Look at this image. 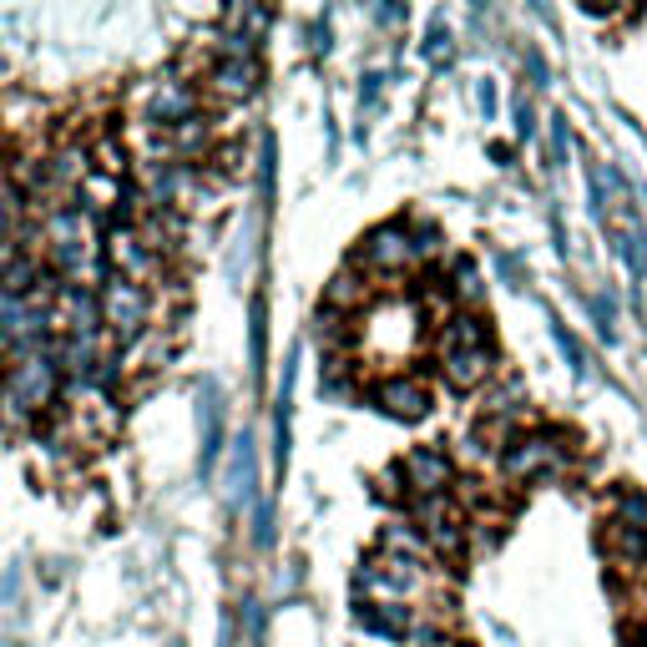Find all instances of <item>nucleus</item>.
<instances>
[{
    "instance_id": "39448f33",
    "label": "nucleus",
    "mask_w": 647,
    "mask_h": 647,
    "mask_svg": "<svg viewBox=\"0 0 647 647\" xmlns=\"http://www.w3.org/2000/svg\"><path fill=\"white\" fill-rule=\"evenodd\" d=\"M400 476H405L415 501H446L450 486H455V461L440 446H415V450H405Z\"/></svg>"
},
{
    "instance_id": "2f4dec72",
    "label": "nucleus",
    "mask_w": 647,
    "mask_h": 647,
    "mask_svg": "<svg viewBox=\"0 0 647 647\" xmlns=\"http://www.w3.org/2000/svg\"><path fill=\"white\" fill-rule=\"evenodd\" d=\"M0 355H5V344H0Z\"/></svg>"
},
{
    "instance_id": "bb28decb",
    "label": "nucleus",
    "mask_w": 647,
    "mask_h": 647,
    "mask_svg": "<svg viewBox=\"0 0 647 647\" xmlns=\"http://www.w3.org/2000/svg\"><path fill=\"white\" fill-rule=\"evenodd\" d=\"M516 132H521V137H531V132H536V117H531V106H527V102L516 106Z\"/></svg>"
},
{
    "instance_id": "1a4fd4ad",
    "label": "nucleus",
    "mask_w": 647,
    "mask_h": 647,
    "mask_svg": "<svg viewBox=\"0 0 647 647\" xmlns=\"http://www.w3.org/2000/svg\"><path fill=\"white\" fill-rule=\"evenodd\" d=\"M253 496H258V455H253V436L243 430L233 440V455H228V471H223V501L233 511H243V506H253Z\"/></svg>"
},
{
    "instance_id": "473e14b6",
    "label": "nucleus",
    "mask_w": 647,
    "mask_h": 647,
    "mask_svg": "<svg viewBox=\"0 0 647 647\" xmlns=\"http://www.w3.org/2000/svg\"><path fill=\"white\" fill-rule=\"evenodd\" d=\"M172 647H183V643H172Z\"/></svg>"
},
{
    "instance_id": "f8f14e48",
    "label": "nucleus",
    "mask_w": 647,
    "mask_h": 647,
    "mask_svg": "<svg viewBox=\"0 0 647 647\" xmlns=\"http://www.w3.org/2000/svg\"><path fill=\"white\" fill-rule=\"evenodd\" d=\"M258 81H264V71H258V61L253 56H218L208 67V86L223 102H243V96L258 92Z\"/></svg>"
},
{
    "instance_id": "a211bd4d",
    "label": "nucleus",
    "mask_w": 647,
    "mask_h": 647,
    "mask_svg": "<svg viewBox=\"0 0 647 647\" xmlns=\"http://www.w3.org/2000/svg\"><path fill=\"white\" fill-rule=\"evenodd\" d=\"M46 177H51L56 187H81L86 177H92V162H86V147H56L51 162H46Z\"/></svg>"
},
{
    "instance_id": "ddd939ff",
    "label": "nucleus",
    "mask_w": 647,
    "mask_h": 647,
    "mask_svg": "<svg viewBox=\"0 0 647 647\" xmlns=\"http://www.w3.org/2000/svg\"><path fill=\"white\" fill-rule=\"evenodd\" d=\"M193 117H198V92L187 81H158L152 86V102H147V122L152 127H183Z\"/></svg>"
},
{
    "instance_id": "f03ea898",
    "label": "nucleus",
    "mask_w": 647,
    "mask_h": 647,
    "mask_svg": "<svg viewBox=\"0 0 647 647\" xmlns=\"http://www.w3.org/2000/svg\"><path fill=\"white\" fill-rule=\"evenodd\" d=\"M46 253H51V268L61 274V284L92 289L86 278L102 268V243H96V233H92L86 208H56L51 218H46Z\"/></svg>"
},
{
    "instance_id": "4468645a",
    "label": "nucleus",
    "mask_w": 647,
    "mask_h": 647,
    "mask_svg": "<svg viewBox=\"0 0 647 647\" xmlns=\"http://www.w3.org/2000/svg\"><path fill=\"white\" fill-rule=\"evenodd\" d=\"M370 299H374V289H370V274H355V268H339V274L324 284V309L330 314H365L370 309Z\"/></svg>"
},
{
    "instance_id": "dca6fc26",
    "label": "nucleus",
    "mask_w": 647,
    "mask_h": 647,
    "mask_svg": "<svg viewBox=\"0 0 647 647\" xmlns=\"http://www.w3.org/2000/svg\"><path fill=\"white\" fill-rule=\"evenodd\" d=\"M355 622L365 633L384 637V643H405V637L415 633V617H409L400 602H365V608L355 612Z\"/></svg>"
},
{
    "instance_id": "2eb2a0df",
    "label": "nucleus",
    "mask_w": 647,
    "mask_h": 647,
    "mask_svg": "<svg viewBox=\"0 0 647 647\" xmlns=\"http://www.w3.org/2000/svg\"><path fill=\"white\" fill-rule=\"evenodd\" d=\"M450 349H490V319L476 309H455L450 319H440V355Z\"/></svg>"
},
{
    "instance_id": "20e7f679",
    "label": "nucleus",
    "mask_w": 647,
    "mask_h": 647,
    "mask_svg": "<svg viewBox=\"0 0 647 647\" xmlns=\"http://www.w3.org/2000/svg\"><path fill=\"white\" fill-rule=\"evenodd\" d=\"M501 471L511 481H546L562 471V430H531V436H511L501 446Z\"/></svg>"
},
{
    "instance_id": "c85d7f7f",
    "label": "nucleus",
    "mask_w": 647,
    "mask_h": 647,
    "mask_svg": "<svg viewBox=\"0 0 647 647\" xmlns=\"http://www.w3.org/2000/svg\"><path fill=\"white\" fill-rule=\"evenodd\" d=\"M15 243V233H11V208L0 203V249H11Z\"/></svg>"
},
{
    "instance_id": "7ed1b4c3",
    "label": "nucleus",
    "mask_w": 647,
    "mask_h": 647,
    "mask_svg": "<svg viewBox=\"0 0 647 647\" xmlns=\"http://www.w3.org/2000/svg\"><path fill=\"white\" fill-rule=\"evenodd\" d=\"M96 304H102V330L112 334V339H122V344H132L137 334L147 330V319H152V293H147V284L122 278V274L102 278Z\"/></svg>"
},
{
    "instance_id": "f3484780",
    "label": "nucleus",
    "mask_w": 647,
    "mask_h": 647,
    "mask_svg": "<svg viewBox=\"0 0 647 647\" xmlns=\"http://www.w3.org/2000/svg\"><path fill=\"white\" fill-rule=\"evenodd\" d=\"M218 450H223V395L218 384H203V471H212Z\"/></svg>"
},
{
    "instance_id": "7c9ffc66",
    "label": "nucleus",
    "mask_w": 647,
    "mask_h": 647,
    "mask_svg": "<svg viewBox=\"0 0 647 647\" xmlns=\"http://www.w3.org/2000/svg\"><path fill=\"white\" fill-rule=\"evenodd\" d=\"M481 112H486V122L496 117V86L490 81H481Z\"/></svg>"
},
{
    "instance_id": "6ab92c4d",
    "label": "nucleus",
    "mask_w": 647,
    "mask_h": 647,
    "mask_svg": "<svg viewBox=\"0 0 647 647\" xmlns=\"http://www.w3.org/2000/svg\"><path fill=\"white\" fill-rule=\"evenodd\" d=\"M249 359H253V380H264V359H268V299L253 293V314H249Z\"/></svg>"
},
{
    "instance_id": "f257e3e1",
    "label": "nucleus",
    "mask_w": 647,
    "mask_h": 647,
    "mask_svg": "<svg viewBox=\"0 0 647 647\" xmlns=\"http://www.w3.org/2000/svg\"><path fill=\"white\" fill-rule=\"evenodd\" d=\"M61 380L67 374H61V365L51 355H26L5 365V374H0V420L31 425L36 415H46L56 405V395H61Z\"/></svg>"
},
{
    "instance_id": "c756f323",
    "label": "nucleus",
    "mask_w": 647,
    "mask_h": 647,
    "mask_svg": "<svg viewBox=\"0 0 647 647\" xmlns=\"http://www.w3.org/2000/svg\"><path fill=\"white\" fill-rule=\"evenodd\" d=\"M380 71H370V77H365V86H359V102H374V96H380Z\"/></svg>"
},
{
    "instance_id": "aec40b11",
    "label": "nucleus",
    "mask_w": 647,
    "mask_h": 647,
    "mask_svg": "<svg viewBox=\"0 0 647 647\" xmlns=\"http://www.w3.org/2000/svg\"><path fill=\"white\" fill-rule=\"evenodd\" d=\"M380 546H384V556H409V562H415V556L425 552V536H420L415 521H390L384 536H380Z\"/></svg>"
},
{
    "instance_id": "6e6552de",
    "label": "nucleus",
    "mask_w": 647,
    "mask_h": 647,
    "mask_svg": "<svg viewBox=\"0 0 647 647\" xmlns=\"http://www.w3.org/2000/svg\"><path fill=\"white\" fill-rule=\"evenodd\" d=\"M415 516L425 521L420 536L436 546L440 556H461L465 552V516L455 511L450 501H415Z\"/></svg>"
},
{
    "instance_id": "4be33fe9",
    "label": "nucleus",
    "mask_w": 647,
    "mask_h": 647,
    "mask_svg": "<svg viewBox=\"0 0 647 647\" xmlns=\"http://www.w3.org/2000/svg\"><path fill=\"white\" fill-rule=\"evenodd\" d=\"M450 293H455L465 309H476L481 284H476V264H471V258H455V284H450Z\"/></svg>"
},
{
    "instance_id": "423d86ee",
    "label": "nucleus",
    "mask_w": 647,
    "mask_h": 647,
    "mask_svg": "<svg viewBox=\"0 0 647 647\" xmlns=\"http://www.w3.org/2000/svg\"><path fill=\"white\" fill-rule=\"evenodd\" d=\"M370 400L390 415V420H405V425H420L425 415H430V405H436V400H430V384H425L420 374H405V370L374 380Z\"/></svg>"
},
{
    "instance_id": "5701e85b",
    "label": "nucleus",
    "mask_w": 647,
    "mask_h": 647,
    "mask_svg": "<svg viewBox=\"0 0 647 647\" xmlns=\"http://www.w3.org/2000/svg\"><path fill=\"white\" fill-rule=\"evenodd\" d=\"M409 239H415V258H420V253H440V228L436 223H425L420 233H409Z\"/></svg>"
},
{
    "instance_id": "9b49d317",
    "label": "nucleus",
    "mask_w": 647,
    "mask_h": 647,
    "mask_svg": "<svg viewBox=\"0 0 647 647\" xmlns=\"http://www.w3.org/2000/svg\"><path fill=\"white\" fill-rule=\"evenodd\" d=\"M102 258L112 264V274H122V278H137L142 284V274L152 268V243L137 233V228H112L106 233V243H102Z\"/></svg>"
},
{
    "instance_id": "cd10ccee",
    "label": "nucleus",
    "mask_w": 647,
    "mask_h": 647,
    "mask_svg": "<svg viewBox=\"0 0 647 647\" xmlns=\"http://www.w3.org/2000/svg\"><path fill=\"white\" fill-rule=\"evenodd\" d=\"M440 46H450V31L436 21V31H430V41H425V51H430V56H440Z\"/></svg>"
},
{
    "instance_id": "393cba45",
    "label": "nucleus",
    "mask_w": 647,
    "mask_h": 647,
    "mask_svg": "<svg viewBox=\"0 0 647 647\" xmlns=\"http://www.w3.org/2000/svg\"><path fill=\"white\" fill-rule=\"evenodd\" d=\"M556 344H562V355H567V359H571V370H577V374H581V349H577V339H571V334H567V330H562V324H556Z\"/></svg>"
},
{
    "instance_id": "9d476101",
    "label": "nucleus",
    "mask_w": 647,
    "mask_h": 647,
    "mask_svg": "<svg viewBox=\"0 0 647 647\" xmlns=\"http://www.w3.org/2000/svg\"><path fill=\"white\" fill-rule=\"evenodd\" d=\"M490 374H496V355L490 349H450V355H440V380L455 395H471L481 384L490 390Z\"/></svg>"
},
{
    "instance_id": "b1692460",
    "label": "nucleus",
    "mask_w": 647,
    "mask_h": 647,
    "mask_svg": "<svg viewBox=\"0 0 647 647\" xmlns=\"http://www.w3.org/2000/svg\"><path fill=\"white\" fill-rule=\"evenodd\" d=\"M552 147H556V158H567V152H571V127H567V117H552Z\"/></svg>"
},
{
    "instance_id": "a878e982",
    "label": "nucleus",
    "mask_w": 647,
    "mask_h": 647,
    "mask_svg": "<svg viewBox=\"0 0 647 647\" xmlns=\"http://www.w3.org/2000/svg\"><path fill=\"white\" fill-rule=\"evenodd\" d=\"M253 542H258V546H274V511H268V506L258 511V531H253Z\"/></svg>"
},
{
    "instance_id": "0eeeda50",
    "label": "nucleus",
    "mask_w": 647,
    "mask_h": 647,
    "mask_svg": "<svg viewBox=\"0 0 647 647\" xmlns=\"http://www.w3.org/2000/svg\"><path fill=\"white\" fill-rule=\"evenodd\" d=\"M359 264H365V274H384V278L405 274V268L415 264V239H409V228L405 223L370 228V233L359 239Z\"/></svg>"
},
{
    "instance_id": "412c9836",
    "label": "nucleus",
    "mask_w": 647,
    "mask_h": 647,
    "mask_svg": "<svg viewBox=\"0 0 647 647\" xmlns=\"http://www.w3.org/2000/svg\"><path fill=\"white\" fill-rule=\"evenodd\" d=\"M612 521L617 527H633V531H647V496L633 486H622L617 496H612Z\"/></svg>"
}]
</instances>
